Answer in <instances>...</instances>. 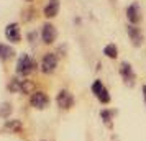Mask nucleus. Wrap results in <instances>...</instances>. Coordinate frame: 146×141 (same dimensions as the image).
Returning <instances> with one entry per match:
<instances>
[{
    "label": "nucleus",
    "instance_id": "obj_1",
    "mask_svg": "<svg viewBox=\"0 0 146 141\" xmlns=\"http://www.w3.org/2000/svg\"><path fill=\"white\" fill-rule=\"evenodd\" d=\"M35 67H36V62L28 54H21L18 62H17V72L20 75H28L30 72L35 71Z\"/></svg>",
    "mask_w": 146,
    "mask_h": 141
},
{
    "label": "nucleus",
    "instance_id": "obj_2",
    "mask_svg": "<svg viewBox=\"0 0 146 141\" xmlns=\"http://www.w3.org/2000/svg\"><path fill=\"white\" fill-rule=\"evenodd\" d=\"M120 75H121V79L125 81L126 85H130V87H133L135 85V79H136V74H135V71H133V66L130 64V62H126V61H123V62H120Z\"/></svg>",
    "mask_w": 146,
    "mask_h": 141
},
{
    "label": "nucleus",
    "instance_id": "obj_3",
    "mask_svg": "<svg viewBox=\"0 0 146 141\" xmlns=\"http://www.w3.org/2000/svg\"><path fill=\"white\" fill-rule=\"evenodd\" d=\"M58 67V56L54 53H48L44 54V58L41 61V71L44 74H53Z\"/></svg>",
    "mask_w": 146,
    "mask_h": 141
},
{
    "label": "nucleus",
    "instance_id": "obj_4",
    "mask_svg": "<svg viewBox=\"0 0 146 141\" xmlns=\"http://www.w3.org/2000/svg\"><path fill=\"white\" fill-rule=\"evenodd\" d=\"M30 103H31V107L43 110V108H46L49 105V97L44 92H33L31 97H30Z\"/></svg>",
    "mask_w": 146,
    "mask_h": 141
},
{
    "label": "nucleus",
    "instance_id": "obj_5",
    "mask_svg": "<svg viewBox=\"0 0 146 141\" xmlns=\"http://www.w3.org/2000/svg\"><path fill=\"white\" fill-rule=\"evenodd\" d=\"M56 102H58V107L62 108V110H67L74 105V95L69 92V90H61L58 97H56Z\"/></svg>",
    "mask_w": 146,
    "mask_h": 141
},
{
    "label": "nucleus",
    "instance_id": "obj_6",
    "mask_svg": "<svg viewBox=\"0 0 146 141\" xmlns=\"http://www.w3.org/2000/svg\"><path fill=\"white\" fill-rule=\"evenodd\" d=\"M126 33H128V38H130L133 46L135 48L141 46V43H143V33L138 28V25H128L126 26Z\"/></svg>",
    "mask_w": 146,
    "mask_h": 141
},
{
    "label": "nucleus",
    "instance_id": "obj_7",
    "mask_svg": "<svg viewBox=\"0 0 146 141\" xmlns=\"http://www.w3.org/2000/svg\"><path fill=\"white\" fill-rule=\"evenodd\" d=\"M41 38H43V41H44L46 44L54 43L56 38H58V30H56V26L51 25V23L43 25V30H41Z\"/></svg>",
    "mask_w": 146,
    "mask_h": 141
},
{
    "label": "nucleus",
    "instance_id": "obj_8",
    "mask_svg": "<svg viewBox=\"0 0 146 141\" xmlns=\"http://www.w3.org/2000/svg\"><path fill=\"white\" fill-rule=\"evenodd\" d=\"M126 18L130 21V25H138L141 21V12H139L138 3H131L126 7Z\"/></svg>",
    "mask_w": 146,
    "mask_h": 141
},
{
    "label": "nucleus",
    "instance_id": "obj_9",
    "mask_svg": "<svg viewBox=\"0 0 146 141\" xmlns=\"http://www.w3.org/2000/svg\"><path fill=\"white\" fill-rule=\"evenodd\" d=\"M5 36H7L8 41H12V43H18L20 38H21L18 23H10V25L5 28Z\"/></svg>",
    "mask_w": 146,
    "mask_h": 141
},
{
    "label": "nucleus",
    "instance_id": "obj_10",
    "mask_svg": "<svg viewBox=\"0 0 146 141\" xmlns=\"http://www.w3.org/2000/svg\"><path fill=\"white\" fill-rule=\"evenodd\" d=\"M59 12V0H49L44 7V17L46 18H54Z\"/></svg>",
    "mask_w": 146,
    "mask_h": 141
},
{
    "label": "nucleus",
    "instance_id": "obj_11",
    "mask_svg": "<svg viewBox=\"0 0 146 141\" xmlns=\"http://www.w3.org/2000/svg\"><path fill=\"white\" fill-rule=\"evenodd\" d=\"M117 113H118L117 108H113V110H110V108H104V110H100V118L104 120V123H107L108 126H112V120L117 117Z\"/></svg>",
    "mask_w": 146,
    "mask_h": 141
},
{
    "label": "nucleus",
    "instance_id": "obj_12",
    "mask_svg": "<svg viewBox=\"0 0 146 141\" xmlns=\"http://www.w3.org/2000/svg\"><path fill=\"white\" fill-rule=\"evenodd\" d=\"M104 54H105L107 58H110V59H117L118 58V48L115 46L113 43H110V44H107L104 48Z\"/></svg>",
    "mask_w": 146,
    "mask_h": 141
},
{
    "label": "nucleus",
    "instance_id": "obj_13",
    "mask_svg": "<svg viewBox=\"0 0 146 141\" xmlns=\"http://www.w3.org/2000/svg\"><path fill=\"white\" fill-rule=\"evenodd\" d=\"M13 54H15V51L12 49V48L7 46V44H2V43H0V58H2V59L7 61V59H10Z\"/></svg>",
    "mask_w": 146,
    "mask_h": 141
},
{
    "label": "nucleus",
    "instance_id": "obj_14",
    "mask_svg": "<svg viewBox=\"0 0 146 141\" xmlns=\"http://www.w3.org/2000/svg\"><path fill=\"white\" fill-rule=\"evenodd\" d=\"M97 100H99L102 105H108V103H110L112 97H110V92H108V89H107V87L102 89V92L97 95Z\"/></svg>",
    "mask_w": 146,
    "mask_h": 141
},
{
    "label": "nucleus",
    "instance_id": "obj_15",
    "mask_svg": "<svg viewBox=\"0 0 146 141\" xmlns=\"http://www.w3.org/2000/svg\"><path fill=\"white\" fill-rule=\"evenodd\" d=\"M104 87H105V85H104V82L100 81V79H97V81L92 82V87H90V89H92V94L97 97V95L102 92V89H104Z\"/></svg>",
    "mask_w": 146,
    "mask_h": 141
},
{
    "label": "nucleus",
    "instance_id": "obj_16",
    "mask_svg": "<svg viewBox=\"0 0 146 141\" xmlns=\"http://www.w3.org/2000/svg\"><path fill=\"white\" fill-rule=\"evenodd\" d=\"M5 128H7V130H10V131H20L21 125H20V121L13 120V121H8L7 125H5Z\"/></svg>",
    "mask_w": 146,
    "mask_h": 141
},
{
    "label": "nucleus",
    "instance_id": "obj_17",
    "mask_svg": "<svg viewBox=\"0 0 146 141\" xmlns=\"http://www.w3.org/2000/svg\"><path fill=\"white\" fill-rule=\"evenodd\" d=\"M31 89H33V84L30 81H21V92H23V94L31 92Z\"/></svg>",
    "mask_w": 146,
    "mask_h": 141
},
{
    "label": "nucleus",
    "instance_id": "obj_18",
    "mask_svg": "<svg viewBox=\"0 0 146 141\" xmlns=\"http://www.w3.org/2000/svg\"><path fill=\"white\" fill-rule=\"evenodd\" d=\"M2 107H3V108H2V112H0V115H2V117H7V115L12 112V105H10V103H3Z\"/></svg>",
    "mask_w": 146,
    "mask_h": 141
},
{
    "label": "nucleus",
    "instance_id": "obj_19",
    "mask_svg": "<svg viewBox=\"0 0 146 141\" xmlns=\"http://www.w3.org/2000/svg\"><path fill=\"white\" fill-rule=\"evenodd\" d=\"M141 92H143V100H145V103H146V85H143Z\"/></svg>",
    "mask_w": 146,
    "mask_h": 141
},
{
    "label": "nucleus",
    "instance_id": "obj_20",
    "mask_svg": "<svg viewBox=\"0 0 146 141\" xmlns=\"http://www.w3.org/2000/svg\"><path fill=\"white\" fill-rule=\"evenodd\" d=\"M27 2H33V0H27Z\"/></svg>",
    "mask_w": 146,
    "mask_h": 141
},
{
    "label": "nucleus",
    "instance_id": "obj_21",
    "mask_svg": "<svg viewBox=\"0 0 146 141\" xmlns=\"http://www.w3.org/2000/svg\"><path fill=\"white\" fill-rule=\"evenodd\" d=\"M41 141H44V140H41Z\"/></svg>",
    "mask_w": 146,
    "mask_h": 141
}]
</instances>
